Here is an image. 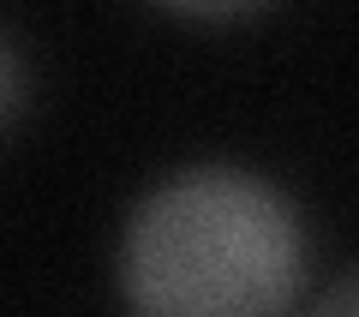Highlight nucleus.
Segmentation results:
<instances>
[{
	"mask_svg": "<svg viewBox=\"0 0 359 317\" xmlns=\"http://www.w3.org/2000/svg\"><path fill=\"white\" fill-rule=\"evenodd\" d=\"M306 240L282 191L240 168H192L138 203L120 288L162 317H257L299 293Z\"/></svg>",
	"mask_w": 359,
	"mask_h": 317,
	"instance_id": "f257e3e1",
	"label": "nucleus"
},
{
	"mask_svg": "<svg viewBox=\"0 0 359 317\" xmlns=\"http://www.w3.org/2000/svg\"><path fill=\"white\" fill-rule=\"evenodd\" d=\"M18 108H25V60H18L13 42L0 36V132L18 120Z\"/></svg>",
	"mask_w": 359,
	"mask_h": 317,
	"instance_id": "f03ea898",
	"label": "nucleus"
},
{
	"mask_svg": "<svg viewBox=\"0 0 359 317\" xmlns=\"http://www.w3.org/2000/svg\"><path fill=\"white\" fill-rule=\"evenodd\" d=\"M156 6H168L180 18H240V13H257L264 0H156Z\"/></svg>",
	"mask_w": 359,
	"mask_h": 317,
	"instance_id": "7ed1b4c3",
	"label": "nucleus"
},
{
	"mask_svg": "<svg viewBox=\"0 0 359 317\" xmlns=\"http://www.w3.org/2000/svg\"><path fill=\"white\" fill-rule=\"evenodd\" d=\"M318 305H323V311H359V269H353L347 281H335V288L323 293Z\"/></svg>",
	"mask_w": 359,
	"mask_h": 317,
	"instance_id": "20e7f679",
	"label": "nucleus"
}]
</instances>
